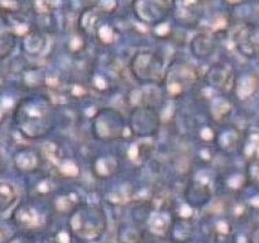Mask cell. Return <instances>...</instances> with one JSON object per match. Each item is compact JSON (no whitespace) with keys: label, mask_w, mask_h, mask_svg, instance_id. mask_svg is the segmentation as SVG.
<instances>
[{"label":"cell","mask_w":259,"mask_h":243,"mask_svg":"<svg viewBox=\"0 0 259 243\" xmlns=\"http://www.w3.org/2000/svg\"><path fill=\"white\" fill-rule=\"evenodd\" d=\"M171 4L168 0H134V15L141 22L159 24L169 14Z\"/></svg>","instance_id":"1"},{"label":"cell","mask_w":259,"mask_h":243,"mask_svg":"<svg viewBox=\"0 0 259 243\" xmlns=\"http://www.w3.org/2000/svg\"><path fill=\"white\" fill-rule=\"evenodd\" d=\"M192 48H194V51L202 50L201 56L210 55L212 52V48H214V42H212L211 37H209L207 34H199L192 40Z\"/></svg>","instance_id":"2"},{"label":"cell","mask_w":259,"mask_h":243,"mask_svg":"<svg viewBox=\"0 0 259 243\" xmlns=\"http://www.w3.org/2000/svg\"><path fill=\"white\" fill-rule=\"evenodd\" d=\"M20 7H22V0H0V9L8 14L19 13Z\"/></svg>","instance_id":"3"},{"label":"cell","mask_w":259,"mask_h":243,"mask_svg":"<svg viewBox=\"0 0 259 243\" xmlns=\"http://www.w3.org/2000/svg\"><path fill=\"white\" fill-rule=\"evenodd\" d=\"M225 3H227L228 5H230V7H238V5H243L245 4V3L250 2V0H224Z\"/></svg>","instance_id":"4"},{"label":"cell","mask_w":259,"mask_h":243,"mask_svg":"<svg viewBox=\"0 0 259 243\" xmlns=\"http://www.w3.org/2000/svg\"><path fill=\"white\" fill-rule=\"evenodd\" d=\"M42 2H47V0H42Z\"/></svg>","instance_id":"5"}]
</instances>
